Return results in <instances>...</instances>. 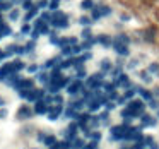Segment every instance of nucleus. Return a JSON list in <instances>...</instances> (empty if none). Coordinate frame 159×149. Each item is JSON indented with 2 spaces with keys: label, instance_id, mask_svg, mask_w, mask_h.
Here are the masks:
<instances>
[{
  "label": "nucleus",
  "instance_id": "obj_1",
  "mask_svg": "<svg viewBox=\"0 0 159 149\" xmlns=\"http://www.w3.org/2000/svg\"><path fill=\"white\" fill-rule=\"evenodd\" d=\"M130 127H132V122H121V123H118V125H113V127L110 128L111 139H113V141H125Z\"/></svg>",
  "mask_w": 159,
  "mask_h": 149
},
{
  "label": "nucleus",
  "instance_id": "obj_2",
  "mask_svg": "<svg viewBox=\"0 0 159 149\" xmlns=\"http://www.w3.org/2000/svg\"><path fill=\"white\" fill-rule=\"evenodd\" d=\"M103 84H104V74L103 72L93 74V76L87 77V81H86V87H87V89H91V91L101 89V87H103Z\"/></svg>",
  "mask_w": 159,
  "mask_h": 149
},
{
  "label": "nucleus",
  "instance_id": "obj_3",
  "mask_svg": "<svg viewBox=\"0 0 159 149\" xmlns=\"http://www.w3.org/2000/svg\"><path fill=\"white\" fill-rule=\"evenodd\" d=\"M127 108L132 111V115H134V118H140L142 115L145 113V103L144 100H130L127 103Z\"/></svg>",
  "mask_w": 159,
  "mask_h": 149
},
{
  "label": "nucleus",
  "instance_id": "obj_4",
  "mask_svg": "<svg viewBox=\"0 0 159 149\" xmlns=\"http://www.w3.org/2000/svg\"><path fill=\"white\" fill-rule=\"evenodd\" d=\"M80 128H79V125H77V122L75 120H72L69 125H67V128L63 130V139L65 141H69V142H72L74 139L77 137V132H79Z\"/></svg>",
  "mask_w": 159,
  "mask_h": 149
},
{
  "label": "nucleus",
  "instance_id": "obj_5",
  "mask_svg": "<svg viewBox=\"0 0 159 149\" xmlns=\"http://www.w3.org/2000/svg\"><path fill=\"white\" fill-rule=\"evenodd\" d=\"M84 82H82V79H74V81H70V84L65 87L67 89V93L70 94V96H75V94H80L84 91Z\"/></svg>",
  "mask_w": 159,
  "mask_h": 149
},
{
  "label": "nucleus",
  "instance_id": "obj_6",
  "mask_svg": "<svg viewBox=\"0 0 159 149\" xmlns=\"http://www.w3.org/2000/svg\"><path fill=\"white\" fill-rule=\"evenodd\" d=\"M50 110V105L46 103L45 100H39L34 103V108H33V111H34V115H46Z\"/></svg>",
  "mask_w": 159,
  "mask_h": 149
},
{
  "label": "nucleus",
  "instance_id": "obj_7",
  "mask_svg": "<svg viewBox=\"0 0 159 149\" xmlns=\"http://www.w3.org/2000/svg\"><path fill=\"white\" fill-rule=\"evenodd\" d=\"M33 115H34V111H33L28 105H22V106L17 110V120H29Z\"/></svg>",
  "mask_w": 159,
  "mask_h": 149
},
{
  "label": "nucleus",
  "instance_id": "obj_8",
  "mask_svg": "<svg viewBox=\"0 0 159 149\" xmlns=\"http://www.w3.org/2000/svg\"><path fill=\"white\" fill-rule=\"evenodd\" d=\"M14 72H16V69H14V65H12V62L4 63V65L0 67V81H4L5 82V79H7L11 74H14Z\"/></svg>",
  "mask_w": 159,
  "mask_h": 149
},
{
  "label": "nucleus",
  "instance_id": "obj_9",
  "mask_svg": "<svg viewBox=\"0 0 159 149\" xmlns=\"http://www.w3.org/2000/svg\"><path fill=\"white\" fill-rule=\"evenodd\" d=\"M48 118L52 122H55V120H58L60 117L63 115V106H50V110H48Z\"/></svg>",
  "mask_w": 159,
  "mask_h": 149
},
{
  "label": "nucleus",
  "instance_id": "obj_10",
  "mask_svg": "<svg viewBox=\"0 0 159 149\" xmlns=\"http://www.w3.org/2000/svg\"><path fill=\"white\" fill-rule=\"evenodd\" d=\"M16 89H17V91H29V89H34V81H33V79H21Z\"/></svg>",
  "mask_w": 159,
  "mask_h": 149
},
{
  "label": "nucleus",
  "instance_id": "obj_11",
  "mask_svg": "<svg viewBox=\"0 0 159 149\" xmlns=\"http://www.w3.org/2000/svg\"><path fill=\"white\" fill-rule=\"evenodd\" d=\"M140 122H142V127H154L156 125V118L149 113H144L140 117Z\"/></svg>",
  "mask_w": 159,
  "mask_h": 149
},
{
  "label": "nucleus",
  "instance_id": "obj_12",
  "mask_svg": "<svg viewBox=\"0 0 159 149\" xmlns=\"http://www.w3.org/2000/svg\"><path fill=\"white\" fill-rule=\"evenodd\" d=\"M98 43H99L101 46H104V48H110L111 45H113V40L110 38L108 35H101V36H98Z\"/></svg>",
  "mask_w": 159,
  "mask_h": 149
},
{
  "label": "nucleus",
  "instance_id": "obj_13",
  "mask_svg": "<svg viewBox=\"0 0 159 149\" xmlns=\"http://www.w3.org/2000/svg\"><path fill=\"white\" fill-rule=\"evenodd\" d=\"M86 144H87V142L84 141L82 137H75L72 142H70V147H72V149H84V146H86Z\"/></svg>",
  "mask_w": 159,
  "mask_h": 149
},
{
  "label": "nucleus",
  "instance_id": "obj_14",
  "mask_svg": "<svg viewBox=\"0 0 159 149\" xmlns=\"http://www.w3.org/2000/svg\"><path fill=\"white\" fill-rule=\"evenodd\" d=\"M139 94L142 96V100H144L145 103H149L151 100H154V93H151V91H147V89H142V87H139Z\"/></svg>",
  "mask_w": 159,
  "mask_h": 149
},
{
  "label": "nucleus",
  "instance_id": "obj_15",
  "mask_svg": "<svg viewBox=\"0 0 159 149\" xmlns=\"http://www.w3.org/2000/svg\"><path fill=\"white\" fill-rule=\"evenodd\" d=\"M86 137H89V141H93V142H98V144H99V141L103 139V134H101L99 130H91L89 134L86 135Z\"/></svg>",
  "mask_w": 159,
  "mask_h": 149
},
{
  "label": "nucleus",
  "instance_id": "obj_16",
  "mask_svg": "<svg viewBox=\"0 0 159 149\" xmlns=\"http://www.w3.org/2000/svg\"><path fill=\"white\" fill-rule=\"evenodd\" d=\"M57 137H55V134H46V137H45V142L43 144L46 146V147H52V146H55L57 144Z\"/></svg>",
  "mask_w": 159,
  "mask_h": 149
},
{
  "label": "nucleus",
  "instance_id": "obj_17",
  "mask_svg": "<svg viewBox=\"0 0 159 149\" xmlns=\"http://www.w3.org/2000/svg\"><path fill=\"white\" fill-rule=\"evenodd\" d=\"M48 149H72V147H70V142L63 139V141H58L55 146H52V147H48Z\"/></svg>",
  "mask_w": 159,
  "mask_h": 149
},
{
  "label": "nucleus",
  "instance_id": "obj_18",
  "mask_svg": "<svg viewBox=\"0 0 159 149\" xmlns=\"http://www.w3.org/2000/svg\"><path fill=\"white\" fill-rule=\"evenodd\" d=\"M111 70H113L111 62H110V60H103V62H101V72H103V74H108V72H111Z\"/></svg>",
  "mask_w": 159,
  "mask_h": 149
},
{
  "label": "nucleus",
  "instance_id": "obj_19",
  "mask_svg": "<svg viewBox=\"0 0 159 149\" xmlns=\"http://www.w3.org/2000/svg\"><path fill=\"white\" fill-rule=\"evenodd\" d=\"M99 122H101V125H106L108 127V125H110V111L104 110L103 113L99 115Z\"/></svg>",
  "mask_w": 159,
  "mask_h": 149
},
{
  "label": "nucleus",
  "instance_id": "obj_20",
  "mask_svg": "<svg viewBox=\"0 0 159 149\" xmlns=\"http://www.w3.org/2000/svg\"><path fill=\"white\" fill-rule=\"evenodd\" d=\"M115 108H116V101L108 100L106 103H104V110H106V111H111V110H115Z\"/></svg>",
  "mask_w": 159,
  "mask_h": 149
},
{
  "label": "nucleus",
  "instance_id": "obj_21",
  "mask_svg": "<svg viewBox=\"0 0 159 149\" xmlns=\"http://www.w3.org/2000/svg\"><path fill=\"white\" fill-rule=\"evenodd\" d=\"M147 105H149V108H152V110H157V108H159V101H157V98H154V100H151Z\"/></svg>",
  "mask_w": 159,
  "mask_h": 149
},
{
  "label": "nucleus",
  "instance_id": "obj_22",
  "mask_svg": "<svg viewBox=\"0 0 159 149\" xmlns=\"http://www.w3.org/2000/svg\"><path fill=\"white\" fill-rule=\"evenodd\" d=\"M45 137H46V132H43V130H39L38 134H36V141L41 142V144L45 142Z\"/></svg>",
  "mask_w": 159,
  "mask_h": 149
},
{
  "label": "nucleus",
  "instance_id": "obj_23",
  "mask_svg": "<svg viewBox=\"0 0 159 149\" xmlns=\"http://www.w3.org/2000/svg\"><path fill=\"white\" fill-rule=\"evenodd\" d=\"M26 69H28V72H31V74H38V72H39V67L34 65V63H31V65L26 67Z\"/></svg>",
  "mask_w": 159,
  "mask_h": 149
},
{
  "label": "nucleus",
  "instance_id": "obj_24",
  "mask_svg": "<svg viewBox=\"0 0 159 149\" xmlns=\"http://www.w3.org/2000/svg\"><path fill=\"white\" fill-rule=\"evenodd\" d=\"M149 72L157 74L159 72V65H157V63H151V65H149Z\"/></svg>",
  "mask_w": 159,
  "mask_h": 149
},
{
  "label": "nucleus",
  "instance_id": "obj_25",
  "mask_svg": "<svg viewBox=\"0 0 159 149\" xmlns=\"http://www.w3.org/2000/svg\"><path fill=\"white\" fill-rule=\"evenodd\" d=\"M140 79L144 81V82H151V81H152V79H151V76H149L147 72H140Z\"/></svg>",
  "mask_w": 159,
  "mask_h": 149
},
{
  "label": "nucleus",
  "instance_id": "obj_26",
  "mask_svg": "<svg viewBox=\"0 0 159 149\" xmlns=\"http://www.w3.org/2000/svg\"><path fill=\"white\" fill-rule=\"evenodd\" d=\"M84 149H98V142H93V141H89L86 146H84Z\"/></svg>",
  "mask_w": 159,
  "mask_h": 149
},
{
  "label": "nucleus",
  "instance_id": "obj_27",
  "mask_svg": "<svg viewBox=\"0 0 159 149\" xmlns=\"http://www.w3.org/2000/svg\"><path fill=\"white\" fill-rule=\"evenodd\" d=\"M93 9L94 7V2H93V0H84V4H82V9Z\"/></svg>",
  "mask_w": 159,
  "mask_h": 149
},
{
  "label": "nucleus",
  "instance_id": "obj_28",
  "mask_svg": "<svg viewBox=\"0 0 159 149\" xmlns=\"http://www.w3.org/2000/svg\"><path fill=\"white\" fill-rule=\"evenodd\" d=\"M82 38H86V40H89V38H93V33L89 31V28H86L82 31Z\"/></svg>",
  "mask_w": 159,
  "mask_h": 149
},
{
  "label": "nucleus",
  "instance_id": "obj_29",
  "mask_svg": "<svg viewBox=\"0 0 159 149\" xmlns=\"http://www.w3.org/2000/svg\"><path fill=\"white\" fill-rule=\"evenodd\" d=\"M79 22H80V24H84V26H89L91 24V19L89 17H80Z\"/></svg>",
  "mask_w": 159,
  "mask_h": 149
},
{
  "label": "nucleus",
  "instance_id": "obj_30",
  "mask_svg": "<svg viewBox=\"0 0 159 149\" xmlns=\"http://www.w3.org/2000/svg\"><path fill=\"white\" fill-rule=\"evenodd\" d=\"M5 117H7V110H5L4 106H2V108H0V120H4Z\"/></svg>",
  "mask_w": 159,
  "mask_h": 149
},
{
  "label": "nucleus",
  "instance_id": "obj_31",
  "mask_svg": "<svg viewBox=\"0 0 159 149\" xmlns=\"http://www.w3.org/2000/svg\"><path fill=\"white\" fill-rule=\"evenodd\" d=\"M29 29H31V28H29V24H24V26H22V29H21V33L28 35V33H29Z\"/></svg>",
  "mask_w": 159,
  "mask_h": 149
},
{
  "label": "nucleus",
  "instance_id": "obj_32",
  "mask_svg": "<svg viewBox=\"0 0 159 149\" xmlns=\"http://www.w3.org/2000/svg\"><path fill=\"white\" fill-rule=\"evenodd\" d=\"M58 2H60V0H52L50 7H52V9H57V7H58Z\"/></svg>",
  "mask_w": 159,
  "mask_h": 149
},
{
  "label": "nucleus",
  "instance_id": "obj_33",
  "mask_svg": "<svg viewBox=\"0 0 159 149\" xmlns=\"http://www.w3.org/2000/svg\"><path fill=\"white\" fill-rule=\"evenodd\" d=\"M11 19H17V11H12L11 12Z\"/></svg>",
  "mask_w": 159,
  "mask_h": 149
},
{
  "label": "nucleus",
  "instance_id": "obj_34",
  "mask_svg": "<svg viewBox=\"0 0 159 149\" xmlns=\"http://www.w3.org/2000/svg\"><path fill=\"white\" fill-rule=\"evenodd\" d=\"M149 149H159V146H157V144H152V146H151V147H149Z\"/></svg>",
  "mask_w": 159,
  "mask_h": 149
},
{
  "label": "nucleus",
  "instance_id": "obj_35",
  "mask_svg": "<svg viewBox=\"0 0 159 149\" xmlns=\"http://www.w3.org/2000/svg\"><path fill=\"white\" fill-rule=\"evenodd\" d=\"M4 105H5V101H4V100H2V98H0V108L4 106Z\"/></svg>",
  "mask_w": 159,
  "mask_h": 149
},
{
  "label": "nucleus",
  "instance_id": "obj_36",
  "mask_svg": "<svg viewBox=\"0 0 159 149\" xmlns=\"http://www.w3.org/2000/svg\"><path fill=\"white\" fill-rule=\"evenodd\" d=\"M157 118H159V108H157Z\"/></svg>",
  "mask_w": 159,
  "mask_h": 149
}]
</instances>
